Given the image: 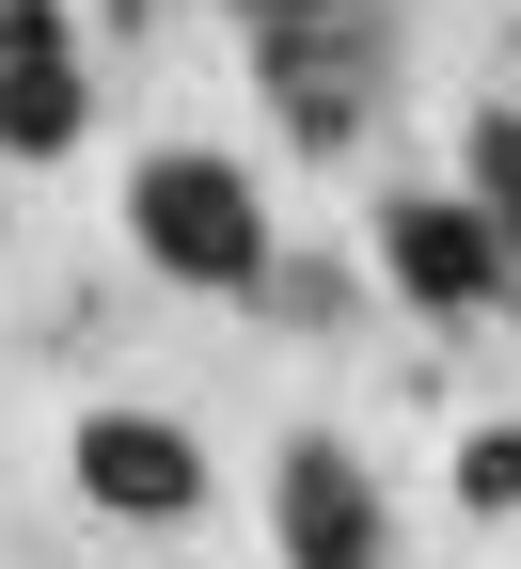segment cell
Listing matches in <instances>:
<instances>
[{"mask_svg":"<svg viewBox=\"0 0 521 569\" xmlns=\"http://www.w3.org/2000/svg\"><path fill=\"white\" fill-rule=\"evenodd\" d=\"M127 238H142V269H174V284H253L269 269V206H253L238 159L174 142V159L127 174Z\"/></svg>","mask_w":521,"mask_h":569,"instance_id":"cell-1","label":"cell"},{"mask_svg":"<svg viewBox=\"0 0 521 569\" xmlns=\"http://www.w3.org/2000/svg\"><path fill=\"white\" fill-rule=\"evenodd\" d=\"M380 253L427 317H490L505 301V238H490V206H442V190H395L380 206Z\"/></svg>","mask_w":521,"mask_h":569,"instance_id":"cell-2","label":"cell"},{"mask_svg":"<svg viewBox=\"0 0 521 569\" xmlns=\"http://www.w3.org/2000/svg\"><path fill=\"white\" fill-rule=\"evenodd\" d=\"M269 522H284V569H380V553H395V522H380V490H363L348 443H284Z\"/></svg>","mask_w":521,"mask_h":569,"instance_id":"cell-3","label":"cell"},{"mask_svg":"<svg viewBox=\"0 0 521 569\" xmlns=\"http://www.w3.org/2000/svg\"><path fill=\"white\" fill-rule=\"evenodd\" d=\"M80 490H96L111 522H190L206 507V443H190L174 411H96L80 427Z\"/></svg>","mask_w":521,"mask_h":569,"instance_id":"cell-4","label":"cell"},{"mask_svg":"<svg viewBox=\"0 0 521 569\" xmlns=\"http://www.w3.org/2000/svg\"><path fill=\"white\" fill-rule=\"evenodd\" d=\"M80 63H0V159H63L80 142Z\"/></svg>","mask_w":521,"mask_h":569,"instance_id":"cell-5","label":"cell"},{"mask_svg":"<svg viewBox=\"0 0 521 569\" xmlns=\"http://www.w3.org/2000/svg\"><path fill=\"white\" fill-rule=\"evenodd\" d=\"M459 507H521V427H474L459 443Z\"/></svg>","mask_w":521,"mask_h":569,"instance_id":"cell-6","label":"cell"},{"mask_svg":"<svg viewBox=\"0 0 521 569\" xmlns=\"http://www.w3.org/2000/svg\"><path fill=\"white\" fill-rule=\"evenodd\" d=\"M474 206H490V222H521V127H505V111L474 127Z\"/></svg>","mask_w":521,"mask_h":569,"instance_id":"cell-7","label":"cell"},{"mask_svg":"<svg viewBox=\"0 0 521 569\" xmlns=\"http://www.w3.org/2000/svg\"><path fill=\"white\" fill-rule=\"evenodd\" d=\"M0 63H63V0H0Z\"/></svg>","mask_w":521,"mask_h":569,"instance_id":"cell-8","label":"cell"},{"mask_svg":"<svg viewBox=\"0 0 521 569\" xmlns=\"http://www.w3.org/2000/svg\"><path fill=\"white\" fill-rule=\"evenodd\" d=\"M269 17H348V0H269Z\"/></svg>","mask_w":521,"mask_h":569,"instance_id":"cell-9","label":"cell"}]
</instances>
